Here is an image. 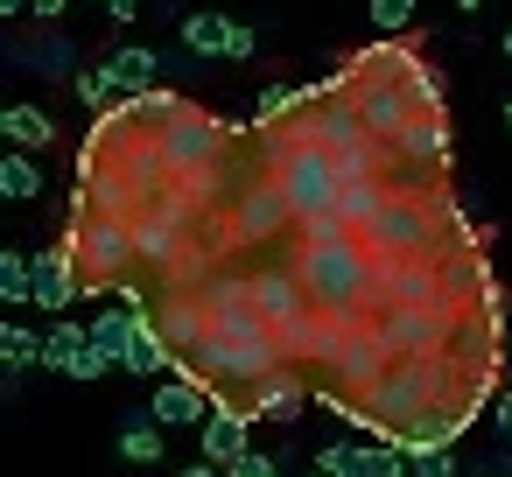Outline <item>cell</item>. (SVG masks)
Returning <instances> with one entry per match:
<instances>
[{"label": "cell", "mask_w": 512, "mask_h": 477, "mask_svg": "<svg viewBox=\"0 0 512 477\" xmlns=\"http://www.w3.org/2000/svg\"><path fill=\"white\" fill-rule=\"evenodd\" d=\"M316 463L330 470V477H414V456L407 449H393V442H323L316 449Z\"/></svg>", "instance_id": "cell-3"}, {"label": "cell", "mask_w": 512, "mask_h": 477, "mask_svg": "<svg viewBox=\"0 0 512 477\" xmlns=\"http://www.w3.org/2000/svg\"><path fill=\"white\" fill-rule=\"evenodd\" d=\"M218 470H225V463H211V456H204V463H190V470H176V477H218Z\"/></svg>", "instance_id": "cell-23"}, {"label": "cell", "mask_w": 512, "mask_h": 477, "mask_svg": "<svg viewBox=\"0 0 512 477\" xmlns=\"http://www.w3.org/2000/svg\"><path fill=\"white\" fill-rule=\"evenodd\" d=\"M36 190H43V169H36V155H29V148H8V155H0V197L29 204Z\"/></svg>", "instance_id": "cell-11"}, {"label": "cell", "mask_w": 512, "mask_h": 477, "mask_svg": "<svg viewBox=\"0 0 512 477\" xmlns=\"http://www.w3.org/2000/svg\"><path fill=\"white\" fill-rule=\"evenodd\" d=\"M456 8H484V0H456Z\"/></svg>", "instance_id": "cell-27"}, {"label": "cell", "mask_w": 512, "mask_h": 477, "mask_svg": "<svg viewBox=\"0 0 512 477\" xmlns=\"http://www.w3.org/2000/svg\"><path fill=\"white\" fill-rule=\"evenodd\" d=\"M92 344V323H71V316H57L50 330H43V365H57V372H71V358Z\"/></svg>", "instance_id": "cell-10"}, {"label": "cell", "mask_w": 512, "mask_h": 477, "mask_svg": "<svg viewBox=\"0 0 512 477\" xmlns=\"http://www.w3.org/2000/svg\"><path fill=\"white\" fill-rule=\"evenodd\" d=\"M225 477H281V463H274V456H260V449H246V456H239Z\"/></svg>", "instance_id": "cell-18"}, {"label": "cell", "mask_w": 512, "mask_h": 477, "mask_svg": "<svg viewBox=\"0 0 512 477\" xmlns=\"http://www.w3.org/2000/svg\"><path fill=\"white\" fill-rule=\"evenodd\" d=\"M0 15H29V0H0Z\"/></svg>", "instance_id": "cell-24"}, {"label": "cell", "mask_w": 512, "mask_h": 477, "mask_svg": "<svg viewBox=\"0 0 512 477\" xmlns=\"http://www.w3.org/2000/svg\"><path fill=\"white\" fill-rule=\"evenodd\" d=\"M505 64H512V29H505Z\"/></svg>", "instance_id": "cell-26"}, {"label": "cell", "mask_w": 512, "mask_h": 477, "mask_svg": "<svg viewBox=\"0 0 512 477\" xmlns=\"http://www.w3.org/2000/svg\"><path fill=\"white\" fill-rule=\"evenodd\" d=\"M183 50L225 57V50H232V22H225V15H183Z\"/></svg>", "instance_id": "cell-12"}, {"label": "cell", "mask_w": 512, "mask_h": 477, "mask_svg": "<svg viewBox=\"0 0 512 477\" xmlns=\"http://www.w3.org/2000/svg\"><path fill=\"white\" fill-rule=\"evenodd\" d=\"M414 477H456V456H449V442H442V449H414Z\"/></svg>", "instance_id": "cell-17"}, {"label": "cell", "mask_w": 512, "mask_h": 477, "mask_svg": "<svg viewBox=\"0 0 512 477\" xmlns=\"http://www.w3.org/2000/svg\"><path fill=\"white\" fill-rule=\"evenodd\" d=\"M64 246H71V260H78L85 295H99V288H127V281L141 274V239H134V218H120V211H92V204L71 211Z\"/></svg>", "instance_id": "cell-1"}, {"label": "cell", "mask_w": 512, "mask_h": 477, "mask_svg": "<svg viewBox=\"0 0 512 477\" xmlns=\"http://www.w3.org/2000/svg\"><path fill=\"white\" fill-rule=\"evenodd\" d=\"M148 407H155V421H162V428H204L218 400H211V386H204V379L176 372V379H162V386H155V400H148Z\"/></svg>", "instance_id": "cell-4"}, {"label": "cell", "mask_w": 512, "mask_h": 477, "mask_svg": "<svg viewBox=\"0 0 512 477\" xmlns=\"http://www.w3.org/2000/svg\"><path fill=\"white\" fill-rule=\"evenodd\" d=\"M78 99H85L92 113H106V106L120 99V85H113V71H106V64H99V71H85V78H78Z\"/></svg>", "instance_id": "cell-15"}, {"label": "cell", "mask_w": 512, "mask_h": 477, "mask_svg": "<svg viewBox=\"0 0 512 477\" xmlns=\"http://www.w3.org/2000/svg\"><path fill=\"white\" fill-rule=\"evenodd\" d=\"M127 337H134V309H106V316H92V344L113 351L120 365H127Z\"/></svg>", "instance_id": "cell-14"}, {"label": "cell", "mask_w": 512, "mask_h": 477, "mask_svg": "<svg viewBox=\"0 0 512 477\" xmlns=\"http://www.w3.org/2000/svg\"><path fill=\"white\" fill-rule=\"evenodd\" d=\"M0 134H8V148H50L57 141V120L43 113V106H8V113H0Z\"/></svg>", "instance_id": "cell-8"}, {"label": "cell", "mask_w": 512, "mask_h": 477, "mask_svg": "<svg viewBox=\"0 0 512 477\" xmlns=\"http://www.w3.org/2000/svg\"><path fill=\"white\" fill-rule=\"evenodd\" d=\"M106 71H113V85H120V99H127V92H148V85L162 78V57H155V50H141V43H127V50H113V57H106Z\"/></svg>", "instance_id": "cell-9"}, {"label": "cell", "mask_w": 512, "mask_h": 477, "mask_svg": "<svg viewBox=\"0 0 512 477\" xmlns=\"http://www.w3.org/2000/svg\"><path fill=\"white\" fill-rule=\"evenodd\" d=\"M414 8H421V0H372V29L379 36H400L414 22Z\"/></svg>", "instance_id": "cell-16"}, {"label": "cell", "mask_w": 512, "mask_h": 477, "mask_svg": "<svg viewBox=\"0 0 512 477\" xmlns=\"http://www.w3.org/2000/svg\"><path fill=\"white\" fill-rule=\"evenodd\" d=\"M155 141H162V155H169V169L176 176H204V169H218V162H232V127L225 120H211V113H197V106H183L176 120H162L155 127Z\"/></svg>", "instance_id": "cell-2"}, {"label": "cell", "mask_w": 512, "mask_h": 477, "mask_svg": "<svg viewBox=\"0 0 512 477\" xmlns=\"http://www.w3.org/2000/svg\"><path fill=\"white\" fill-rule=\"evenodd\" d=\"M505 127H512V99H505Z\"/></svg>", "instance_id": "cell-28"}, {"label": "cell", "mask_w": 512, "mask_h": 477, "mask_svg": "<svg viewBox=\"0 0 512 477\" xmlns=\"http://www.w3.org/2000/svg\"><path fill=\"white\" fill-rule=\"evenodd\" d=\"M29 15H36V22H57V15H64V0H29Z\"/></svg>", "instance_id": "cell-21"}, {"label": "cell", "mask_w": 512, "mask_h": 477, "mask_svg": "<svg viewBox=\"0 0 512 477\" xmlns=\"http://www.w3.org/2000/svg\"><path fill=\"white\" fill-rule=\"evenodd\" d=\"M232 64H246V57H260V36L246 29V22H232V50H225Z\"/></svg>", "instance_id": "cell-19"}, {"label": "cell", "mask_w": 512, "mask_h": 477, "mask_svg": "<svg viewBox=\"0 0 512 477\" xmlns=\"http://www.w3.org/2000/svg\"><path fill=\"white\" fill-rule=\"evenodd\" d=\"M162 435H169V428L155 421V407H134L127 428H120V456H127V463H162V449H169Z\"/></svg>", "instance_id": "cell-7"}, {"label": "cell", "mask_w": 512, "mask_h": 477, "mask_svg": "<svg viewBox=\"0 0 512 477\" xmlns=\"http://www.w3.org/2000/svg\"><path fill=\"white\" fill-rule=\"evenodd\" d=\"M491 421H498V428H505V435H512V386H505V393H498V407H491Z\"/></svg>", "instance_id": "cell-20"}, {"label": "cell", "mask_w": 512, "mask_h": 477, "mask_svg": "<svg viewBox=\"0 0 512 477\" xmlns=\"http://www.w3.org/2000/svg\"><path fill=\"white\" fill-rule=\"evenodd\" d=\"M71 295H85V281H78V260H71V246H50V253H36V309H50V316H64V302Z\"/></svg>", "instance_id": "cell-5"}, {"label": "cell", "mask_w": 512, "mask_h": 477, "mask_svg": "<svg viewBox=\"0 0 512 477\" xmlns=\"http://www.w3.org/2000/svg\"><path fill=\"white\" fill-rule=\"evenodd\" d=\"M246 428H253V414H246V407H211V421L197 428V442H204V456H211V463H225V470H232V463L246 456Z\"/></svg>", "instance_id": "cell-6"}, {"label": "cell", "mask_w": 512, "mask_h": 477, "mask_svg": "<svg viewBox=\"0 0 512 477\" xmlns=\"http://www.w3.org/2000/svg\"><path fill=\"white\" fill-rule=\"evenodd\" d=\"M0 351H8V386H15L29 365H43V337H36L29 323H0Z\"/></svg>", "instance_id": "cell-13"}, {"label": "cell", "mask_w": 512, "mask_h": 477, "mask_svg": "<svg viewBox=\"0 0 512 477\" xmlns=\"http://www.w3.org/2000/svg\"><path fill=\"white\" fill-rule=\"evenodd\" d=\"M134 8H141V0H106V15H113V22H134Z\"/></svg>", "instance_id": "cell-22"}, {"label": "cell", "mask_w": 512, "mask_h": 477, "mask_svg": "<svg viewBox=\"0 0 512 477\" xmlns=\"http://www.w3.org/2000/svg\"><path fill=\"white\" fill-rule=\"evenodd\" d=\"M302 477H330V470H323V463H316V470H302Z\"/></svg>", "instance_id": "cell-25"}]
</instances>
